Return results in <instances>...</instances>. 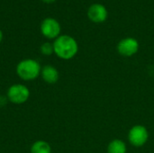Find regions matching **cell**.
I'll return each instance as SVG.
<instances>
[{"label":"cell","instance_id":"14","mask_svg":"<svg viewBox=\"0 0 154 153\" xmlns=\"http://www.w3.org/2000/svg\"><path fill=\"white\" fill-rule=\"evenodd\" d=\"M3 38H4V33H3L2 30H0V43H1L2 41H3Z\"/></svg>","mask_w":154,"mask_h":153},{"label":"cell","instance_id":"9","mask_svg":"<svg viewBox=\"0 0 154 153\" xmlns=\"http://www.w3.org/2000/svg\"><path fill=\"white\" fill-rule=\"evenodd\" d=\"M30 153H51V147L49 142L38 140L32 144Z\"/></svg>","mask_w":154,"mask_h":153},{"label":"cell","instance_id":"1","mask_svg":"<svg viewBox=\"0 0 154 153\" xmlns=\"http://www.w3.org/2000/svg\"><path fill=\"white\" fill-rule=\"evenodd\" d=\"M54 54L61 60H70L74 58L79 51L77 41L70 35H60L53 41Z\"/></svg>","mask_w":154,"mask_h":153},{"label":"cell","instance_id":"13","mask_svg":"<svg viewBox=\"0 0 154 153\" xmlns=\"http://www.w3.org/2000/svg\"><path fill=\"white\" fill-rule=\"evenodd\" d=\"M42 1L45 4H51V3H54L56 0H42Z\"/></svg>","mask_w":154,"mask_h":153},{"label":"cell","instance_id":"5","mask_svg":"<svg viewBox=\"0 0 154 153\" xmlns=\"http://www.w3.org/2000/svg\"><path fill=\"white\" fill-rule=\"evenodd\" d=\"M149 138L147 129L143 125H135L130 129L128 133V140L130 143L135 147L143 146Z\"/></svg>","mask_w":154,"mask_h":153},{"label":"cell","instance_id":"3","mask_svg":"<svg viewBox=\"0 0 154 153\" xmlns=\"http://www.w3.org/2000/svg\"><path fill=\"white\" fill-rule=\"evenodd\" d=\"M30 95V90L25 85L16 83L8 87L5 96L10 103L14 105H23L28 101Z\"/></svg>","mask_w":154,"mask_h":153},{"label":"cell","instance_id":"6","mask_svg":"<svg viewBox=\"0 0 154 153\" xmlns=\"http://www.w3.org/2000/svg\"><path fill=\"white\" fill-rule=\"evenodd\" d=\"M117 51L124 57H131L139 50V42L135 38L127 37L122 39L117 44Z\"/></svg>","mask_w":154,"mask_h":153},{"label":"cell","instance_id":"7","mask_svg":"<svg viewBox=\"0 0 154 153\" xmlns=\"http://www.w3.org/2000/svg\"><path fill=\"white\" fill-rule=\"evenodd\" d=\"M88 18L96 23H104L108 16V12L106 6L102 4H92L87 12Z\"/></svg>","mask_w":154,"mask_h":153},{"label":"cell","instance_id":"8","mask_svg":"<svg viewBox=\"0 0 154 153\" xmlns=\"http://www.w3.org/2000/svg\"><path fill=\"white\" fill-rule=\"evenodd\" d=\"M41 77L47 84H55L58 82L60 74L58 69L52 65H45L42 68Z\"/></svg>","mask_w":154,"mask_h":153},{"label":"cell","instance_id":"2","mask_svg":"<svg viewBox=\"0 0 154 153\" xmlns=\"http://www.w3.org/2000/svg\"><path fill=\"white\" fill-rule=\"evenodd\" d=\"M15 71L18 78L22 80L32 81L41 76L42 66L36 60L24 59L18 62Z\"/></svg>","mask_w":154,"mask_h":153},{"label":"cell","instance_id":"12","mask_svg":"<svg viewBox=\"0 0 154 153\" xmlns=\"http://www.w3.org/2000/svg\"><path fill=\"white\" fill-rule=\"evenodd\" d=\"M8 102H9V101H8L6 96L0 95V108H1V107H4L5 106H6V104H7Z\"/></svg>","mask_w":154,"mask_h":153},{"label":"cell","instance_id":"11","mask_svg":"<svg viewBox=\"0 0 154 153\" xmlns=\"http://www.w3.org/2000/svg\"><path fill=\"white\" fill-rule=\"evenodd\" d=\"M40 51L42 55L44 56H50L54 53V48H53V43L50 41L43 42L41 47H40Z\"/></svg>","mask_w":154,"mask_h":153},{"label":"cell","instance_id":"4","mask_svg":"<svg viewBox=\"0 0 154 153\" xmlns=\"http://www.w3.org/2000/svg\"><path fill=\"white\" fill-rule=\"evenodd\" d=\"M40 31L43 37L48 40H55L60 35V23L53 17L44 18L40 25Z\"/></svg>","mask_w":154,"mask_h":153},{"label":"cell","instance_id":"10","mask_svg":"<svg viewBox=\"0 0 154 153\" xmlns=\"http://www.w3.org/2000/svg\"><path fill=\"white\" fill-rule=\"evenodd\" d=\"M107 153H126L125 143L121 140H114L107 146Z\"/></svg>","mask_w":154,"mask_h":153}]
</instances>
